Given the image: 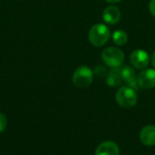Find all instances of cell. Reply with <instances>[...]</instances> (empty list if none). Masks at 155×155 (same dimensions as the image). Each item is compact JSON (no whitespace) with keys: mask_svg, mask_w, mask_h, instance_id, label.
I'll return each instance as SVG.
<instances>
[{"mask_svg":"<svg viewBox=\"0 0 155 155\" xmlns=\"http://www.w3.org/2000/svg\"><path fill=\"white\" fill-rule=\"evenodd\" d=\"M111 32L109 28L104 24H96L93 25L88 34L90 43L96 47L104 45L110 39Z\"/></svg>","mask_w":155,"mask_h":155,"instance_id":"obj_1","label":"cell"},{"mask_svg":"<svg viewBox=\"0 0 155 155\" xmlns=\"http://www.w3.org/2000/svg\"><path fill=\"white\" fill-rule=\"evenodd\" d=\"M101 57L103 62L112 68L121 67L124 61V54L121 49L117 47L105 48L102 52Z\"/></svg>","mask_w":155,"mask_h":155,"instance_id":"obj_2","label":"cell"},{"mask_svg":"<svg viewBox=\"0 0 155 155\" xmlns=\"http://www.w3.org/2000/svg\"><path fill=\"white\" fill-rule=\"evenodd\" d=\"M94 79V73L92 69L86 65H81L74 72L73 83L77 88L88 87Z\"/></svg>","mask_w":155,"mask_h":155,"instance_id":"obj_3","label":"cell"},{"mask_svg":"<svg viewBox=\"0 0 155 155\" xmlns=\"http://www.w3.org/2000/svg\"><path fill=\"white\" fill-rule=\"evenodd\" d=\"M116 102L119 105H121L124 108H132L136 105L137 104V94L135 91L127 86L121 87L115 95Z\"/></svg>","mask_w":155,"mask_h":155,"instance_id":"obj_4","label":"cell"},{"mask_svg":"<svg viewBox=\"0 0 155 155\" xmlns=\"http://www.w3.org/2000/svg\"><path fill=\"white\" fill-rule=\"evenodd\" d=\"M130 61L134 67L138 69H143L149 64L150 56L148 53L145 52L144 50L137 49L131 54Z\"/></svg>","mask_w":155,"mask_h":155,"instance_id":"obj_5","label":"cell"},{"mask_svg":"<svg viewBox=\"0 0 155 155\" xmlns=\"http://www.w3.org/2000/svg\"><path fill=\"white\" fill-rule=\"evenodd\" d=\"M139 86L143 89H152L155 87V70L146 69L142 71L137 76Z\"/></svg>","mask_w":155,"mask_h":155,"instance_id":"obj_6","label":"cell"},{"mask_svg":"<svg viewBox=\"0 0 155 155\" xmlns=\"http://www.w3.org/2000/svg\"><path fill=\"white\" fill-rule=\"evenodd\" d=\"M103 19L109 25H116L121 19V11L116 6H107L103 12Z\"/></svg>","mask_w":155,"mask_h":155,"instance_id":"obj_7","label":"cell"},{"mask_svg":"<svg viewBox=\"0 0 155 155\" xmlns=\"http://www.w3.org/2000/svg\"><path fill=\"white\" fill-rule=\"evenodd\" d=\"M121 70V75L122 78L124 82L127 83L129 87L133 88L134 90L138 89V82H137V77L135 75V72L134 71L133 68L130 66H124L120 68Z\"/></svg>","mask_w":155,"mask_h":155,"instance_id":"obj_8","label":"cell"},{"mask_svg":"<svg viewBox=\"0 0 155 155\" xmlns=\"http://www.w3.org/2000/svg\"><path fill=\"white\" fill-rule=\"evenodd\" d=\"M95 155H120V150L115 143L107 141L97 147Z\"/></svg>","mask_w":155,"mask_h":155,"instance_id":"obj_9","label":"cell"},{"mask_svg":"<svg viewBox=\"0 0 155 155\" xmlns=\"http://www.w3.org/2000/svg\"><path fill=\"white\" fill-rule=\"evenodd\" d=\"M140 140L142 143L147 146L155 145V126L147 125L144 126L140 133Z\"/></svg>","mask_w":155,"mask_h":155,"instance_id":"obj_10","label":"cell"},{"mask_svg":"<svg viewBox=\"0 0 155 155\" xmlns=\"http://www.w3.org/2000/svg\"><path fill=\"white\" fill-rule=\"evenodd\" d=\"M122 75H121V70L119 68H114L112 71L108 73L107 78H106V83L109 86L115 87L118 86L122 83Z\"/></svg>","mask_w":155,"mask_h":155,"instance_id":"obj_11","label":"cell"},{"mask_svg":"<svg viewBox=\"0 0 155 155\" xmlns=\"http://www.w3.org/2000/svg\"><path fill=\"white\" fill-rule=\"evenodd\" d=\"M113 41L117 45H124L128 41L127 34L123 30H117L113 35Z\"/></svg>","mask_w":155,"mask_h":155,"instance_id":"obj_12","label":"cell"},{"mask_svg":"<svg viewBox=\"0 0 155 155\" xmlns=\"http://www.w3.org/2000/svg\"><path fill=\"white\" fill-rule=\"evenodd\" d=\"M6 124H7V120H6V117L0 113V133H2L5 127H6Z\"/></svg>","mask_w":155,"mask_h":155,"instance_id":"obj_13","label":"cell"},{"mask_svg":"<svg viewBox=\"0 0 155 155\" xmlns=\"http://www.w3.org/2000/svg\"><path fill=\"white\" fill-rule=\"evenodd\" d=\"M149 10L151 14L155 17V0H151L149 3Z\"/></svg>","mask_w":155,"mask_h":155,"instance_id":"obj_14","label":"cell"},{"mask_svg":"<svg viewBox=\"0 0 155 155\" xmlns=\"http://www.w3.org/2000/svg\"><path fill=\"white\" fill-rule=\"evenodd\" d=\"M152 64H153V65L155 67V51L153 52V55H152Z\"/></svg>","mask_w":155,"mask_h":155,"instance_id":"obj_15","label":"cell"},{"mask_svg":"<svg viewBox=\"0 0 155 155\" xmlns=\"http://www.w3.org/2000/svg\"><path fill=\"white\" fill-rule=\"evenodd\" d=\"M106 2L108 3H111V4H114V3H118V2H121L122 0H105Z\"/></svg>","mask_w":155,"mask_h":155,"instance_id":"obj_16","label":"cell"}]
</instances>
